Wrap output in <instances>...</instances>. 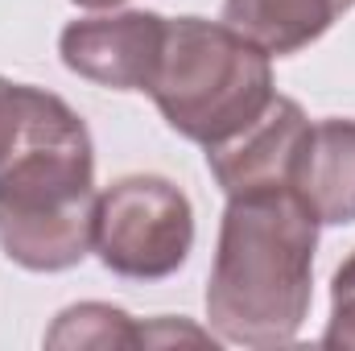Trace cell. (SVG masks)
Masks as SVG:
<instances>
[{
	"instance_id": "6da1fadb",
	"label": "cell",
	"mask_w": 355,
	"mask_h": 351,
	"mask_svg": "<svg viewBox=\"0 0 355 351\" xmlns=\"http://www.w3.org/2000/svg\"><path fill=\"white\" fill-rule=\"evenodd\" d=\"M95 145L54 91L12 83L0 137V252L29 273H67L95 248Z\"/></svg>"
},
{
	"instance_id": "7a4b0ae2",
	"label": "cell",
	"mask_w": 355,
	"mask_h": 351,
	"mask_svg": "<svg viewBox=\"0 0 355 351\" xmlns=\"http://www.w3.org/2000/svg\"><path fill=\"white\" fill-rule=\"evenodd\" d=\"M318 228L293 186L227 194L207 277V323L223 343L285 348L297 339L314 298Z\"/></svg>"
},
{
	"instance_id": "3957f363",
	"label": "cell",
	"mask_w": 355,
	"mask_h": 351,
	"mask_svg": "<svg viewBox=\"0 0 355 351\" xmlns=\"http://www.w3.org/2000/svg\"><path fill=\"white\" fill-rule=\"evenodd\" d=\"M145 95L178 137L215 149L272 103V58L223 21L174 17Z\"/></svg>"
},
{
	"instance_id": "277c9868",
	"label": "cell",
	"mask_w": 355,
	"mask_h": 351,
	"mask_svg": "<svg viewBox=\"0 0 355 351\" xmlns=\"http://www.w3.org/2000/svg\"><path fill=\"white\" fill-rule=\"evenodd\" d=\"M194 207L186 190L162 174H124L99 190L95 257L128 281H166L190 261Z\"/></svg>"
},
{
	"instance_id": "5b68a950",
	"label": "cell",
	"mask_w": 355,
	"mask_h": 351,
	"mask_svg": "<svg viewBox=\"0 0 355 351\" xmlns=\"http://www.w3.org/2000/svg\"><path fill=\"white\" fill-rule=\"evenodd\" d=\"M166 25H170V17L145 12V8L79 17L58 33L62 67L99 87L149 91L157 62H162Z\"/></svg>"
},
{
	"instance_id": "8992f818",
	"label": "cell",
	"mask_w": 355,
	"mask_h": 351,
	"mask_svg": "<svg viewBox=\"0 0 355 351\" xmlns=\"http://www.w3.org/2000/svg\"><path fill=\"white\" fill-rule=\"evenodd\" d=\"M306 132H310V116L302 112V103L289 95H272V103L244 132L207 149V170L219 182L223 194L261 190V186H289L293 157H297Z\"/></svg>"
},
{
	"instance_id": "52a82bcc",
	"label": "cell",
	"mask_w": 355,
	"mask_h": 351,
	"mask_svg": "<svg viewBox=\"0 0 355 351\" xmlns=\"http://www.w3.org/2000/svg\"><path fill=\"white\" fill-rule=\"evenodd\" d=\"M289 186L302 194V203L314 211L318 223L343 228L355 223V120L331 116L310 124Z\"/></svg>"
},
{
	"instance_id": "ba28073f",
	"label": "cell",
	"mask_w": 355,
	"mask_h": 351,
	"mask_svg": "<svg viewBox=\"0 0 355 351\" xmlns=\"http://www.w3.org/2000/svg\"><path fill=\"white\" fill-rule=\"evenodd\" d=\"M355 0H223V25L244 33L268 58L314 46Z\"/></svg>"
},
{
	"instance_id": "9c48e42d",
	"label": "cell",
	"mask_w": 355,
	"mask_h": 351,
	"mask_svg": "<svg viewBox=\"0 0 355 351\" xmlns=\"http://www.w3.org/2000/svg\"><path fill=\"white\" fill-rule=\"evenodd\" d=\"M141 343H145V327L107 302L67 306L46 331V348H141Z\"/></svg>"
},
{
	"instance_id": "30bf717a",
	"label": "cell",
	"mask_w": 355,
	"mask_h": 351,
	"mask_svg": "<svg viewBox=\"0 0 355 351\" xmlns=\"http://www.w3.org/2000/svg\"><path fill=\"white\" fill-rule=\"evenodd\" d=\"M322 343L355 351V252L331 277V323L322 331Z\"/></svg>"
},
{
	"instance_id": "8fae6325",
	"label": "cell",
	"mask_w": 355,
	"mask_h": 351,
	"mask_svg": "<svg viewBox=\"0 0 355 351\" xmlns=\"http://www.w3.org/2000/svg\"><path fill=\"white\" fill-rule=\"evenodd\" d=\"M8 99H12V83L0 75V137H4V116H8Z\"/></svg>"
},
{
	"instance_id": "7c38bea8",
	"label": "cell",
	"mask_w": 355,
	"mask_h": 351,
	"mask_svg": "<svg viewBox=\"0 0 355 351\" xmlns=\"http://www.w3.org/2000/svg\"><path fill=\"white\" fill-rule=\"evenodd\" d=\"M71 4H79V8H116L124 0H71Z\"/></svg>"
}]
</instances>
